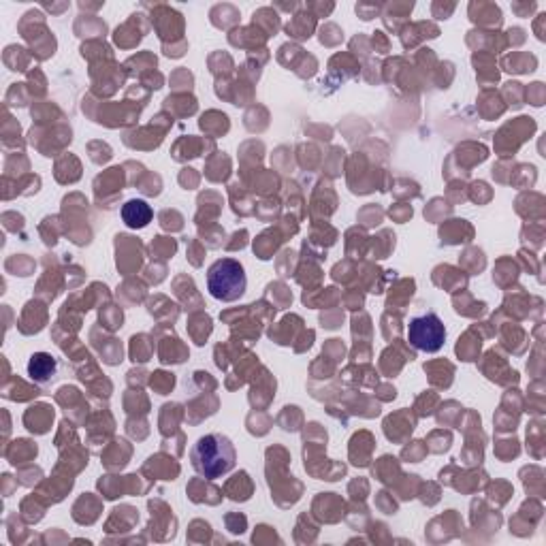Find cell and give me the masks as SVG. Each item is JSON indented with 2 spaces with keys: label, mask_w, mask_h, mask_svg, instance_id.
<instances>
[{
  "label": "cell",
  "mask_w": 546,
  "mask_h": 546,
  "mask_svg": "<svg viewBox=\"0 0 546 546\" xmlns=\"http://www.w3.org/2000/svg\"><path fill=\"white\" fill-rule=\"evenodd\" d=\"M154 218V210L148 201L131 199L122 205V220L128 229H146Z\"/></svg>",
  "instance_id": "4"
},
{
  "label": "cell",
  "mask_w": 546,
  "mask_h": 546,
  "mask_svg": "<svg viewBox=\"0 0 546 546\" xmlns=\"http://www.w3.org/2000/svg\"><path fill=\"white\" fill-rule=\"evenodd\" d=\"M56 372H58V361L56 357L50 355V352H35L28 361V376L39 384L54 380Z\"/></svg>",
  "instance_id": "5"
},
{
  "label": "cell",
  "mask_w": 546,
  "mask_h": 546,
  "mask_svg": "<svg viewBox=\"0 0 546 546\" xmlns=\"http://www.w3.org/2000/svg\"><path fill=\"white\" fill-rule=\"evenodd\" d=\"M408 342L421 352L433 355V352L442 350L446 342V327L438 314H421L414 316L408 325Z\"/></svg>",
  "instance_id": "3"
},
{
  "label": "cell",
  "mask_w": 546,
  "mask_h": 546,
  "mask_svg": "<svg viewBox=\"0 0 546 546\" xmlns=\"http://www.w3.org/2000/svg\"><path fill=\"white\" fill-rule=\"evenodd\" d=\"M248 288L244 265L235 259H218L207 269V291L218 301L233 303L242 299Z\"/></svg>",
  "instance_id": "2"
},
{
  "label": "cell",
  "mask_w": 546,
  "mask_h": 546,
  "mask_svg": "<svg viewBox=\"0 0 546 546\" xmlns=\"http://www.w3.org/2000/svg\"><path fill=\"white\" fill-rule=\"evenodd\" d=\"M235 459V446L222 433H210V436L199 438L190 453L192 468L207 480L229 474L235 468Z\"/></svg>",
  "instance_id": "1"
}]
</instances>
